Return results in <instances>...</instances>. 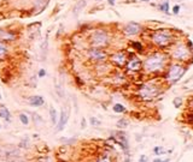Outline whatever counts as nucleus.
Instances as JSON below:
<instances>
[{
	"instance_id": "f257e3e1",
	"label": "nucleus",
	"mask_w": 193,
	"mask_h": 162,
	"mask_svg": "<svg viewBox=\"0 0 193 162\" xmlns=\"http://www.w3.org/2000/svg\"><path fill=\"white\" fill-rule=\"evenodd\" d=\"M165 65V55L160 54V53H156L151 57H148L145 61V68L150 72H155V71H160L164 67Z\"/></svg>"
},
{
	"instance_id": "f03ea898",
	"label": "nucleus",
	"mask_w": 193,
	"mask_h": 162,
	"mask_svg": "<svg viewBox=\"0 0 193 162\" xmlns=\"http://www.w3.org/2000/svg\"><path fill=\"white\" fill-rule=\"evenodd\" d=\"M152 40H153V42L157 46L165 47V46H168L171 42L173 35L168 31V30H158V31H156L152 35Z\"/></svg>"
},
{
	"instance_id": "7ed1b4c3",
	"label": "nucleus",
	"mask_w": 193,
	"mask_h": 162,
	"mask_svg": "<svg viewBox=\"0 0 193 162\" xmlns=\"http://www.w3.org/2000/svg\"><path fill=\"white\" fill-rule=\"evenodd\" d=\"M160 91L161 90L156 84H145L140 89V96L145 100H150V98L157 96L160 94Z\"/></svg>"
},
{
	"instance_id": "20e7f679",
	"label": "nucleus",
	"mask_w": 193,
	"mask_h": 162,
	"mask_svg": "<svg viewBox=\"0 0 193 162\" xmlns=\"http://www.w3.org/2000/svg\"><path fill=\"white\" fill-rule=\"evenodd\" d=\"M183 73H185V70H182L181 65L175 64L169 68L168 75H167V78H168L170 82L175 83V82H177L180 78H181V77H182V76H183Z\"/></svg>"
},
{
	"instance_id": "39448f33",
	"label": "nucleus",
	"mask_w": 193,
	"mask_h": 162,
	"mask_svg": "<svg viewBox=\"0 0 193 162\" xmlns=\"http://www.w3.org/2000/svg\"><path fill=\"white\" fill-rule=\"evenodd\" d=\"M91 42L94 46H104L108 42V35L104 30H96L91 35Z\"/></svg>"
},
{
	"instance_id": "423d86ee",
	"label": "nucleus",
	"mask_w": 193,
	"mask_h": 162,
	"mask_svg": "<svg viewBox=\"0 0 193 162\" xmlns=\"http://www.w3.org/2000/svg\"><path fill=\"white\" fill-rule=\"evenodd\" d=\"M190 53H191L190 49L187 48L186 46L181 45V46H179V47H176V48L174 49L173 57L176 58V59H180V60H186L190 57Z\"/></svg>"
},
{
	"instance_id": "0eeeda50",
	"label": "nucleus",
	"mask_w": 193,
	"mask_h": 162,
	"mask_svg": "<svg viewBox=\"0 0 193 162\" xmlns=\"http://www.w3.org/2000/svg\"><path fill=\"white\" fill-rule=\"evenodd\" d=\"M68 119H69V111L62 109V113H61V116H59V121L57 123V130L58 131H63L65 129Z\"/></svg>"
},
{
	"instance_id": "6e6552de",
	"label": "nucleus",
	"mask_w": 193,
	"mask_h": 162,
	"mask_svg": "<svg viewBox=\"0 0 193 162\" xmlns=\"http://www.w3.org/2000/svg\"><path fill=\"white\" fill-rule=\"evenodd\" d=\"M140 25L138 24V23H134V22H132V23H129L127 24L126 27H124V31L127 35H136L138 32L140 31Z\"/></svg>"
},
{
	"instance_id": "1a4fd4ad",
	"label": "nucleus",
	"mask_w": 193,
	"mask_h": 162,
	"mask_svg": "<svg viewBox=\"0 0 193 162\" xmlns=\"http://www.w3.org/2000/svg\"><path fill=\"white\" fill-rule=\"evenodd\" d=\"M116 137H117V143L122 146L124 150H128V139L124 134V132H115Z\"/></svg>"
},
{
	"instance_id": "9d476101",
	"label": "nucleus",
	"mask_w": 193,
	"mask_h": 162,
	"mask_svg": "<svg viewBox=\"0 0 193 162\" xmlns=\"http://www.w3.org/2000/svg\"><path fill=\"white\" fill-rule=\"evenodd\" d=\"M88 54H89V57L92 59H96V60H104L105 57H106V54L99 48H92Z\"/></svg>"
},
{
	"instance_id": "9b49d317",
	"label": "nucleus",
	"mask_w": 193,
	"mask_h": 162,
	"mask_svg": "<svg viewBox=\"0 0 193 162\" xmlns=\"http://www.w3.org/2000/svg\"><path fill=\"white\" fill-rule=\"evenodd\" d=\"M86 5H87V1H86V0H79V1L75 4L74 9H73V15L75 17H77L81 12H82V10L85 9Z\"/></svg>"
},
{
	"instance_id": "f8f14e48",
	"label": "nucleus",
	"mask_w": 193,
	"mask_h": 162,
	"mask_svg": "<svg viewBox=\"0 0 193 162\" xmlns=\"http://www.w3.org/2000/svg\"><path fill=\"white\" fill-rule=\"evenodd\" d=\"M29 105L33 107H40L44 105V97L39 96V95H34V96L29 97Z\"/></svg>"
},
{
	"instance_id": "ddd939ff",
	"label": "nucleus",
	"mask_w": 193,
	"mask_h": 162,
	"mask_svg": "<svg viewBox=\"0 0 193 162\" xmlns=\"http://www.w3.org/2000/svg\"><path fill=\"white\" fill-rule=\"evenodd\" d=\"M140 67H141V61L136 58H133L128 63V68L132 71H138V70H140Z\"/></svg>"
},
{
	"instance_id": "4468645a",
	"label": "nucleus",
	"mask_w": 193,
	"mask_h": 162,
	"mask_svg": "<svg viewBox=\"0 0 193 162\" xmlns=\"http://www.w3.org/2000/svg\"><path fill=\"white\" fill-rule=\"evenodd\" d=\"M112 60L117 65L122 66V65L124 64V61H126V55L123 53H117V54H115L112 57Z\"/></svg>"
},
{
	"instance_id": "2eb2a0df",
	"label": "nucleus",
	"mask_w": 193,
	"mask_h": 162,
	"mask_svg": "<svg viewBox=\"0 0 193 162\" xmlns=\"http://www.w3.org/2000/svg\"><path fill=\"white\" fill-rule=\"evenodd\" d=\"M0 116L5 120H10L11 114H10V111L7 109V107L5 105H0Z\"/></svg>"
},
{
	"instance_id": "dca6fc26",
	"label": "nucleus",
	"mask_w": 193,
	"mask_h": 162,
	"mask_svg": "<svg viewBox=\"0 0 193 162\" xmlns=\"http://www.w3.org/2000/svg\"><path fill=\"white\" fill-rule=\"evenodd\" d=\"M49 118H51V123H52L53 125H57V123H58V116H57V111H56V108H54L53 106L49 107Z\"/></svg>"
},
{
	"instance_id": "f3484780",
	"label": "nucleus",
	"mask_w": 193,
	"mask_h": 162,
	"mask_svg": "<svg viewBox=\"0 0 193 162\" xmlns=\"http://www.w3.org/2000/svg\"><path fill=\"white\" fill-rule=\"evenodd\" d=\"M112 109H113V112H115V113H123V112L126 111L124 106H123V105H121V103H116V105H113Z\"/></svg>"
},
{
	"instance_id": "a211bd4d",
	"label": "nucleus",
	"mask_w": 193,
	"mask_h": 162,
	"mask_svg": "<svg viewBox=\"0 0 193 162\" xmlns=\"http://www.w3.org/2000/svg\"><path fill=\"white\" fill-rule=\"evenodd\" d=\"M0 37L5 39V40H14V39H16V36L14 34H10L7 31H0Z\"/></svg>"
},
{
	"instance_id": "6ab92c4d",
	"label": "nucleus",
	"mask_w": 193,
	"mask_h": 162,
	"mask_svg": "<svg viewBox=\"0 0 193 162\" xmlns=\"http://www.w3.org/2000/svg\"><path fill=\"white\" fill-rule=\"evenodd\" d=\"M6 53H7V46H6L4 42H1V41H0V59L5 58Z\"/></svg>"
},
{
	"instance_id": "aec40b11",
	"label": "nucleus",
	"mask_w": 193,
	"mask_h": 162,
	"mask_svg": "<svg viewBox=\"0 0 193 162\" xmlns=\"http://www.w3.org/2000/svg\"><path fill=\"white\" fill-rule=\"evenodd\" d=\"M160 9H161V11L165 12V13H168V12H169V1H168V0H165L163 4H161Z\"/></svg>"
},
{
	"instance_id": "412c9836",
	"label": "nucleus",
	"mask_w": 193,
	"mask_h": 162,
	"mask_svg": "<svg viewBox=\"0 0 193 162\" xmlns=\"http://www.w3.org/2000/svg\"><path fill=\"white\" fill-rule=\"evenodd\" d=\"M117 126H118L120 129H126V127L128 126V121H127L126 119H121V120H118Z\"/></svg>"
},
{
	"instance_id": "4be33fe9",
	"label": "nucleus",
	"mask_w": 193,
	"mask_h": 162,
	"mask_svg": "<svg viewBox=\"0 0 193 162\" xmlns=\"http://www.w3.org/2000/svg\"><path fill=\"white\" fill-rule=\"evenodd\" d=\"M19 120H21V123L23 125H28L29 124V119H28V116L26 114H19Z\"/></svg>"
},
{
	"instance_id": "5701e85b",
	"label": "nucleus",
	"mask_w": 193,
	"mask_h": 162,
	"mask_svg": "<svg viewBox=\"0 0 193 162\" xmlns=\"http://www.w3.org/2000/svg\"><path fill=\"white\" fill-rule=\"evenodd\" d=\"M153 153H155L156 155H162V154H165V150H164L162 146H156V148L153 149Z\"/></svg>"
},
{
	"instance_id": "b1692460",
	"label": "nucleus",
	"mask_w": 193,
	"mask_h": 162,
	"mask_svg": "<svg viewBox=\"0 0 193 162\" xmlns=\"http://www.w3.org/2000/svg\"><path fill=\"white\" fill-rule=\"evenodd\" d=\"M89 123H91V125H93V126H99L101 123L96 119V118H94V116H91V119H89Z\"/></svg>"
},
{
	"instance_id": "393cba45",
	"label": "nucleus",
	"mask_w": 193,
	"mask_h": 162,
	"mask_svg": "<svg viewBox=\"0 0 193 162\" xmlns=\"http://www.w3.org/2000/svg\"><path fill=\"white\" fill-rule=\"evenodd\" d=\"M174 105H175V107H176V108H180V107H181V105H182V100H181L180 97L174 98Z\"/></svg>"
},
{
	"instance_id": "a878e982",
	"label": "nucleus",
	"mask_w": 193,
	"mask_h": 162,
	"mask_svg": "<svg viewBox=\"0 0 193 162\" xmlns=\"http://www.w3.org/2000/svg\"><path fill=\"white\" fill-rule=\"evenodd\" d=\"M132 46L135 49H138V50H143V45L139 43V42H132Z\"/></svg>"
},
{
	"instance_id": "bb28decb",
	"label": "nucleus",
	"mask_w": 193,
	"mask_h": 162,
	"mask_svg": "<svg viewBox=\"0 0 193 162\" xmlns=\"http://www.w3.org/2000/svg\"><path fill=\"white\" fill-rule=\"evenodd\" d=\"M179 11H180V6H179V5H175V6L173 7V13H174V15H177Z\"/></svg>"
},
{
	"instance_id": "cd10ccee",
	"label": "nucleus",
	"mask_w": 193,
	"mask_h": 162,
	"mask_svg": "<svg viewBox=\"0 0 193 162\" xmlns=\"http://www.w3.org/2000/svg\"><path fill=\"white\" fill-rule=\"evenodd\" d=\"M33 119H35V120H37L39 123H42V119H41V118H40V116H39V115H37V114H36V113H34V114H33Z\"/></svg>"
},
{
	"instance_id": "c85d7f7f",
	"label": "nucleus",
	"mask_w": 193,
	"mask_h": 162,
	"mask_svg": "<svg viewBox=\"0 0 193 162\" xmlns=\"http://www.w3.org/2000/svg\"><path fill=\"white\" fill-rule=\"evenodd\" d=\"M46 76V71L44 70V68H41L40 71H39V77H45Z\"/></svg>"
},
{
	"instance_id": "c756f323",
	"label": "nucleus",
	"mask_w": 193,
	"mask_h": 162,
	"mask_svg": "<svg viewBox=\"0 0 193 162\" xmlns=\"http://www.w3.org/2000/svg\"><path fill=\"white\" fill-rule=\"evenodd\" d=\"M98 162H111V161H110V159H109L108 156H104V157H101Z\"/></svg>"
},
{
	"instance_id": "7c9ffc66",
	"label": "nucleus",
	"mask_w": 193,
	"mask_h": 162,
	"mask_svg": "<svg viewBox=\"0 0 193 162\" xmlns=\"http://www.w3.org/2000/svg\"><path fill=\"white\" fill-rule=\"evenodd\" d=\"M188 123H190L191 125H193V111L191 112V114L188 115Z\"/></svg>"
},
{
	"instance_id": "2f4dec72",
	"label": "nucleus",
	"mask_w": 193,
	"mask_h": 162,
	"mask_svg": "<svg viewBox=\"0 0 193 162\" xmlns=\"http://www.w3.org/2000/svg\"><path fill=\"white\" fill-rule=\"evenodd\" d=\"M153 162H170L169 159H165V160H162V159H155Z\"/></svg>"
},
{
	"instance_id": "473e14b6",
	"label": "nucleus",
	"mask_w": 193,
	"mask_h": 162,
	"mask_svg": "<svg viewBox=\"0 0 193 162\" xmlns=\"http://www.w3.org/2000/svg\"><path fill=\"white\" fill-rule=\"evenodd\" d=\"M139 162H147V156L141 155V156H140V159H139Z\"/></svg>"
},
{
	"instance_id": "72a5a7b5",
	"label": "nucleus",
	"mask_w": 193,
	"mask_h": 162,
	"mask_svg": "<svg viewBox=\"0 0 193 162\" xmlns=\"http://www.w3.org/2000/svg\"><path fill=\"white\" fill-rule=\"evenodd\" d=\"M85 127H86V119L82 118V120H81V129H85Z\"/></svg>"
},
{
	"instance_id": "f704fd0d",
	"label": "nucleus",
	"mask_w": 193,
	"mask_h": 162,
	"mask_svg": "<svg viewBox=\"0 0 193 162\" xmlns=\"http://www.w3.org/2000/svg\"><path fill=\"white\" fill-rule=\"evenodd\" d=\"M115 1H116V0H108V2H109L111 6H113V5H115Z\"/></svg>"
},
{
	"instance_id": "c9c22d12",
	"label": "nucleus",
	"mask_w": 193,
	"mask_h": 162,
	"mask_svg": "<svg viewBox=\"0 0 193 162\" xmlns=\"http://www.w3.org/2000/svg\"><path fill=\"white\" fill-rule=\"evenodd\" d=\"M124 162H130V159H129V157H127V159L124 160Z\"/></svg>"
},
{
	"instance_id": "e433bc0d",
	"label": "nucleus",
	"mask_w": 193,
	"mask_h": 162,
	"mask_svg": "<svg viewBox=\"0 0 193 162\" xmlns=\"http://www.w3.org/2000/svg\"><path fill=\"white\" fill-rule=\"evenodd\" d=\"M141 1H150V0H141Z\"/></svg>"
},
{
	"instance_id": "4c0bfd02",
	"label": "nucleus",
	"mask_w": 193,
	"mask_h": 162,
	"mask_svg": "<svg viewBox=\"0 0 193 162\" xmlns=\"http://www.w3.org/2000/svg\"><path fill=\"white\" fill-rule=\"evenodd\" d=\"M96 1H101V0H96Z\"/></svg>"
},
{
	"instance_id": "58836bf2",
	"label": "nucleus",
	"mask_w": 193,
	"mask_h": 162,
	"mask_svg": "<svg viewBox=\"0 0 193 162\" xmlns=\"http://www.w3.org/2000/svg\"><path fill=\"white\" fill-rule=\"evenodd\" d=\"M192 103H193V98H192Z\"/></svg>"
},
{
	"instance_id": "ea45409f",
	"label": "nucleus",
	"mask_w": 193,
	"mask_h": 162,
	"mask_svg": "<svg viewBox=\"0 0 193 162\" xmlns=\"http://www.w3.org/2000/svg\"><path fill=\"white\" fill-rule=\"evenodd\" d=\"M0 98H1V95H0Z\"/></svg>"
},
{
	"instance_id": "a19ab883",
	"label": "nucleus",
	"mask_w": 193,
	"mask_h": 162,
	"mask_svg": "<svg viewBox=\"0 0 193 162\" xmlns=\"http://www.w3.org/2000/svg\"><path fill=\"white\" fill-rule=\"evenodd\" d=\"M0 127H1V125H0Z\"/></svg>"
}]
</instances>
